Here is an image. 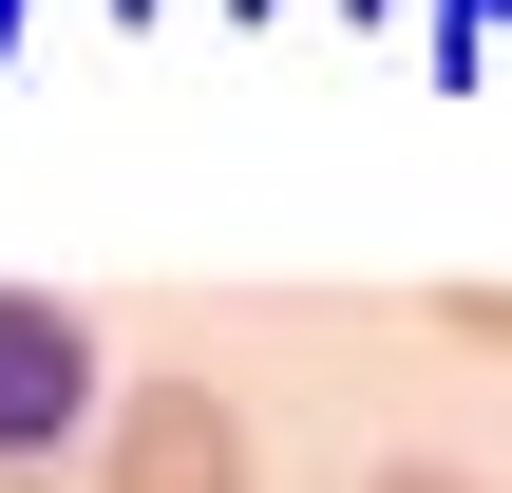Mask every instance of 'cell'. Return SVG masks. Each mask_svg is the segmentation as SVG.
<instances>
[{"instance_id":"obj_1","label":"cell","mask_w":512,"mask_h":493,"mask_svg":"<svg viewBox=\"0 0 512 493\" xmlns=\"http://www.w3.org/2000/svg\"><path fill=\"white\" fill-rule=\"evenodd\" d=\"M114 418V361L57 285H0V475H57V437Z\"/></svg>"},{"instance_id":"obj_2","label":"cell","mask_w":512,"mask_h":493,"mask_svg":"<svg viewBox=\"0 0 512 493\" xmlns=\"http://www.w3.org/2000/svg\"><path fill=\"white\" fill-rule=\"evenodd\" d=\"M247 399H209V380H114V418H95V493H247Z\"/></svg>"},{"instance_id":"obj_3","label":"cell","mask_w":512,"mask_h":493,"mask_svg":"<svg viewBox=\"0 0 512 493\" xmlns=\"http://www.w3.org/2000/svg\"><path fill=\"white\" fill-rule=\"evenodd\" d=\"M437 323H456V342H512V285H456Z\"/></svg>"},{"instance_id":"obj_4","label":"cell","mask_w":512,"mask_h":493,"mask_svg":"<svg viewBox=\"0 0 512 493\" xmlns=\"http://www.w3.org/2000/svg\"><path fill=\"white\" fill-rule=\"evenodd\" d=\"M380 493H494V475H437V456H399V475H380Z\"/></svg>"},{"instance_id":"obj_5","label":"cell","mask_w":512,"mask_h":493,"mask_svg":"<svg viewBox=\"0 0 512 493\" xmlns=\"http://www.w3.org/2000/svg\"><path fill=\"white\" fill-rule=\"evenodd\" d=\"M475 19H512V0H475Z\"/></svg>"}]
</instances>
